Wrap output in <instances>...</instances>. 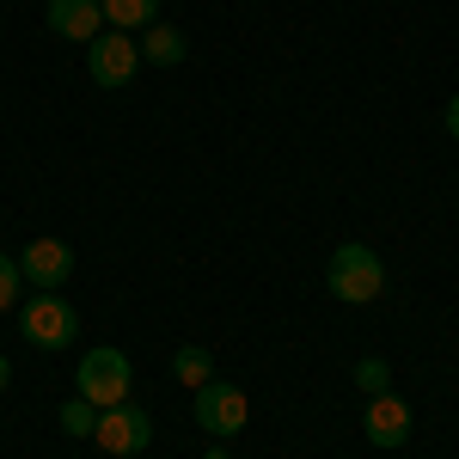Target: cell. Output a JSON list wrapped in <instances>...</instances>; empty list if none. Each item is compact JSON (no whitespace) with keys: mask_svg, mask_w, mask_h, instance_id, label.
<instances>
[{"mask_svg":"<svg viewBox=\"0 0 459 459\" xmlns=\"http://www.w3.org/2000/svg\"><path fill=\"white\" fill-rule=\"evenodd\" d=\"M325 288H331L343 307H368V300H380V288H386V264L368 246H337L331 251V270H325Z\"/></svg>","mask_w":459,"mask_h":459,"instance_id":"cell-1","label":"cell"},{"mask_svg":"<svg viewBox=\"0 0 459 459\" xmlns=\"http://www.w3.org/2000/svg\"><path fill=\"white\" fill-rule=\"evenodd\" d=\"M74 386H80V398H86V404H99V411L123 404V398H129V355H123V350H92V355H80Z\"/></svg>","mask_w":459,"mask_h":459,"instance_id":"cell-2","label":"cell"},{"mask_svg":"<svg viewBox=\"0 0 459 459\" xmlns=\"http://www.w3.org/2000/svg\"><path fill=\"white\" fill-rule=\"evenodd\" d=\"M92 441H99V454H147V441H153V417H147L142 404H110V411H99V429H92Z\"/></svg>","mask_w":459,"mask_h":459,"instance_id":"cell-3","label":"cell"},{"mask_svg":"<svg viewBox=\"0 0 459 459\" xmlns=\"http://www.w3.org/2000/svg\"><path fill=\"white\" fill-rule=\"evenodd\" d=\"M19 331H25V343H37V350H68L74 331H80V313H74L62 294H37L31 307L19 313Z\"/></svg>","mask_w":459,"mask_h":459,"instance_id":"cell-4","label":"cell"},{"mask_svg":"<svg viewBox=\"0 0 459 459\" xmlns=\"http://www.w3.org/2000/svg\"><path fill=\"white\" fill-rule=\"evenodd\" d=\"M86 68L99 86H129L135 68H142V49H135V37L129 31H99L86 43Z\"/></svg>","mask_w":459,"mask_h":459,"instance_id":"cell-5","label":"cell"},{"mask_svg":"<svg viewBox=\"0 0 459 459\" xmlns=\"http://www.w3.org/2000/svg\"><path fill=\"white\" fill-rule=\"evenodd\" d=\"M251 417V404H246V392L239 386H227V380H209V386H196V423L209 429L214 441H227V435H239Z\"/></svg>","mask_w":459,"mask_h":459,"instance_id":"cell-6","label":"cell"},{"mask_svg":"<svg viewBox=\"0 0 459 459\" xmlns=\"http://www.w3.org/2000/svg\"><path fill=\"white\" fill-rule=\"evenodd\" d=\"M19 276L37 282L43 294H56V288L74 276V251L62 246V239H31V246L19 251Z\"/></svg>","mask_w":459,"mask_h":459,"instance_id":"cell-7","label":"cell"},{"mask_svg":"<svg viewBox=\"0 0 459 459\" xmlns=\"http://www.w3.org/2000/svg\"><path fill=\"white\" fill-rule=\"evenodd\" d=\"M368 441H374V447H404V441H411V404L392 398V392H380V398L368 404Z\"/></svg>","mask_w":459,"mask_h":459,"instance_id":"cell-8","label":"cell"},{"mask_svg":"<svg viewBox=\"0 0 459 459\" xmlns=\"http://www.w3.org/2000/svg\"><path fill=\"white\" fill-rule=\"evenodd\" d=\"M105 25L99 0H49V31L56 37H74V43H92Z\"/></svg>","mask_w":459,"mask_h":459,"instance_id":"cell-9","label":"cell"},{"mask_svg":"<svg viewBox=\"0 0 459 459\" xmlns=\"http://www.w3.org/2000/svg\"><path fill=\"white\" fill-rule=\"evenodd\" d=\"M153 68H178L184 62V31H172V25H147V43H135Z\"/></svg>","mask_w":459,"mask_h":459,"instance_id":"cell-10","label":"cell"},{"mask_svg":"<svg viewBox=\"0 0 459 459\" xmlns=\"http://www.w3.org/2000/svg\"><path fill=\"white\" fill-rule=\"evenodd\" d=\"M99 13H105V25H117V31H142V25H153L160 0H99Z\"/></svg>","mask_w":459,"mask_h":459,"instance_id":"cell-11","label":"cell"},{"mask_svg":"<svg viewBox=\"0 0 459 459\" xmlns=\"http://www.w3.org/2000/svg\"><path fill=\"white\" fill-rule=\"evenodd\" d=\"M172 374H178V380H184L190 392H196V386H209V380H214V361H209V350L184 343V350L172 355Z\"/></svg>","mask_w":459,"mask_h":459,"instance_id":"cell-12","label":"cell"},{"mask_svg":"<svg viewBox=\"0 0 459 459\" xmlns=\"http://www.w3.org/2000/svg\"><path fill=\"white\" fill-rule=\"evenodd\" d=\"M62 429H68L74 441H92V429H99V404H86V398L74 392L68 404H62Z\"/></svg>","mask_w":459,"mask_h":459,"instance_id":"cell-13","label":"cell"},{"mask_svg":"<svg viewBox=\"0 0 459 459\" xmlns=\"http://www.w3.org/2000/svg\"><path fill=\"white\" fill-rule=\"evenodd\" d=\"M355 386L368 392V398H380V392L392 386V368L380 361V355H361V361H355Z\"/></svg>","mask_w":459,"mask_h":459,"instance_id":"cell-14","label":"cell"},{"mask_svg":"<svg viewBox=\"0 0 459 459\" xmlns=\"http://www.w3.org/2000/svg\"><path fill=\"white\" fill-rule=\"evenodd\" d=\"M19 282H25V276H19V257H6V251H0V313L19 300Z\"/></svg>","mask_w":459,"mask_h":459,"instance_id":"cell-15","label":"cell"},{"mask_svg":"<svg viewBox=\"0 0 459 459\" xmlns=\"http://www.w3.org/2000/svg\"><path fill=\"white\" fill-rule=\"evenodd\" d=\"M447 135H454V142H459V92H454V99H447Z\"/></svg>","mask_w":459,"mask_h":459,"instance_id":"cell-16","label":"cell"},{"mask_svg":"<svg viewBox=\"0 0 459 459\" xmlns=\"http://www.w3.org/2000/svg\"><path fill=\"white\" fill-rule=\"evenodd\" d=\"M6 380H13V368H6V355H0V392H6Z\"/></svg>","mask_w":459,"mask_h":459,"instance_id":"cell-17","label":"cell"},{"mask_svg":"<svg viewBox=\"0 0 459 459\" xmlns=\"http://www.w3.org/2000/svg\"><path fill=\"white\" fill-rule=\"evenodd\" d=\"M209 459H233V454H227V447H209Z\"/></svg>","mask_w":459,"mask_h":459,"instance_id":"cell-18","label":"cell"}]
</instances>
